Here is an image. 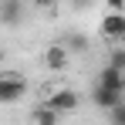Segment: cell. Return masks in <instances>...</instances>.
I'll list each match as a JSON object with an SVG mask.
<instances>
[{"instance_id": "1", "label": "cell", "mask_w": 125, "mask_h": 125, "mask_svg": "<svg viewBox=\"0 0 125 125\" xmlns=\"http://www.w3.org/2000/svg\"><path fill=\"white\" fill-rule=\"evenodd\" d=\"M78 105H81V95H78V91H71V88H61V91L47 95L44 108H47V112H54V115H68V112H74Z\"/></svg>"}, {"instance_id": "2", "label": "cell", "mask_w": 125, "mask_h": 125, "mask_svg": "<svg viewBox=\"0 0 125 125\" xmlns=\"http://www.w3.org/2000/svg\"><path fill=\"white\" fill-rule=\"evenodd\" d=\"M24 91H27V81H24L21 74H0V102L3 105L21 102Z\"/></svg>"}, {"instance_id": "3", "label": "cell", "mask_w": 125, "mask_h": 125, "mask_svg": "<svg viewBox=\"0 0 125 125\" xmlns=\"http://www.w3.org/2000/svg\"><path fill=\"white\" fill-rule=\"evenodd\" d=\"M98 88H108V91H118V95H125V74L122 71H115V68H108L105 64L102 71H98Z\"/></svg>"}, {"instance_id": "4", "label": "cell", "mask_w": 125, "mask_h": 125, "mask_svg": "<svg viewBox=\"0 0 125 125\" xmlns=\"http://www.w3.org/2000/svg\"><path fill=\"white\" fill-rule=\"evenodd\" d=\"M102 34L112 41H125V14H105L102 17Z\"/></svg>"}, {"instance_id": "5", "label": "cell", "mask_w": 125, "mask_h": 125, "mask_svg": "<svg viewBox=\"0 0 125 125\" xmlns=\"http://www.w3.org/2000/svg\"><path fill=\"white\" fill-rule=\"evenodd\" d=\"M91 102L98 105V108H105V112H115V108L125 102V95H118V91H108V88H98V84H95V91H91Z\"/></svg>"}, {"instance_id": "6", "label": "cell", "mask_w": 125, "mask_h": 125, "mask_svg": "<svg viewBox=\"0 0 125 125\" xmlns=\"http://www.w3.org/2000/svg\"><path fill=\"white\" fill-rule=\"evenodd\" d=\"M44 64H47V71H64L68 68V47L64 44H51L47 54H44Z\"/></svg>"}, {"instance_id": "7", "label": "cell", "mask_w": 125, "mask_h": 125, "mask_svg": "<svg viewBox=\"0 0 125 125\" xmlns=\"http://www.w3.org/2000/svg\"><path fill=\"white\" fill-rule=\"evenodd\" d=\"M24 17V3L21 0H0V21L3 24H17Z\"/></svg>"}, {"instance_id": "8", "label": "cell", "mask_w": 125, "mask_h": 125, "mask_svg": "<svg viewBox=\"0 0 125 125\" xmlns=\"http://www.w3.org/2000/svg\"><path fill=\"white\" fill-rule=\"evenodd\" d=\"M34 125H58V115L47 112L44 105H37V108H34Z\"/></svg>"}, {"instance_id": "9", "label": "cell", "mask_w": 125, "mask_h": 125, "mask_svg": "<svg viewBox=\"0 0 125 125\" xmlns=\"http://www.w3.org/2000/svg\"><path fill=\"white\" fill-rule=\"evenodd\" d=\"M108 68H115V71H122V74H125V47L112 51V58H108Z\"/></svg>"}, {"instance_id": "10", "label": "cell", "mask_w": 125, "mask_h": 125, "mask_svg": "<svg viewBox=\"0 0 125 125\" xmlns=\"http://www.w3.org/2000/svg\"><path fill=\"white\" fill-rule=\"evenodd\" d=\"M108 118H112V125H125V102L115 108V112H108Z\"/></svg>"}]
</instances>
